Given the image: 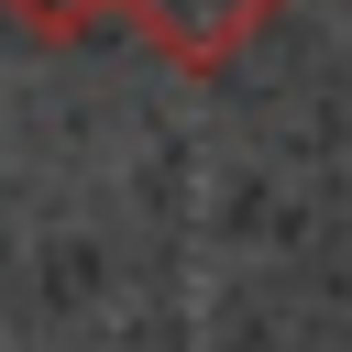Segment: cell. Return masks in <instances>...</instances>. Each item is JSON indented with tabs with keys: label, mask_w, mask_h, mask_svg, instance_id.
I'll return each mask as SVG.
<instances>
[{
	"label": "cell",
	"mask_w": 352,
	"mask_h": 352,
	"mask_svg": "<svg viewBox=\"0 0 352 352\" xmlns=\"http://www.w3.org/2000/svg\"><path fill=\"white\" fill-rule=\"evenodd\" d=\"M110 22H132V44H143L154 66L220 77V66H242V55L286 22V0H121Z\"/></svg>",
	"instance_id": "cell-1"
},
{
	"label": "cell",
	"mask_w": 352,
	"mask_h": 352,
	"mask_svg": "<svg viewBox=\"0 0 352 352\" xmlns=\"http://www.w3.org/2000/svg\"><path fill=\"white\" fill-rule=\"evenodd\" d=\"M0 11H11V33H33V44H55V55H66V44H88L121 0H0Z\"/></svg>",
	"instance_id": "cell-2"
}]
</instances>
